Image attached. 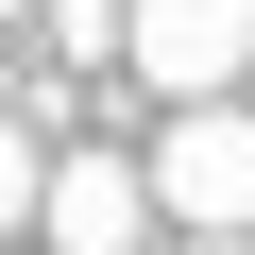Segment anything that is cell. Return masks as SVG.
Listing matches in <instances>:
<instances>
[{"mask_svg": "<svg viewBox=\"0 0 255 255\" xmlns=\"http://www.w3.org/2000/svg\"><path fill=\"white\" fill-rule=\"evenodd\" d=\"M136 170H153V221L255 238V102H170V136H153Z\"/></svg>", "mask_w": 255, "mask_h": 255, "instance_id": "1", "label": "cell"}, {"mask_svg": "<svg viewBox=\"0 0 255 255\" xmlns=\"http://www.w3.org/2000/svg\"><path fill=\"white\" fill-rule=\"evenodd\" d=\"M119 68L153 102H238L255 85V0H119Z\"/></svg>", "mask_w": 255, "mask_h": 255, "instance_id": "2", "label": "cell"}, {"mask_svg": "<svg viewBox=\"0 0 255 255\" xmlns=\"http://www.w3.org/2000/svg\"><path fill=\"white\" fill-rule=\"evenodd\" d=\"M34 221H51V255H153V170L136 153H68L34 187Z\"/></svg>", "mask_w": 255, "mask_h": 255, "instance_id": "3", "label": "cell"}, {"mask_svg": "<svg viewBox=\"0 0 255 255\" xmlns=\"http://www.w3.org/2000/svg\"><path fill=\"white\" fill-rule=\"evenodd\" d=\"M34 187H51V153H34V119H0V238L34 221Z\"/></svg>", "mask_w": 255, "mask_h": 255, "instance_id": "5", "label": "cell"}, {"mask_svg": "<svg viewBox=\"0 0 255 255\" xmlns=\"http://www.w3.org/2000/svg\"><path fill=\"white\" fill-rule=\"evenodd\" d=\"M34 34H51V68H119V0H34Z\"/></svg>", "mask_w": 255, "mask_h": 255, "instance_id": "4", "label": "cell"}, {"mask_svg": "<svg viewBox=\"0 0 255 255\" xmlns=\"http://www.w3.org/2000/svg\"><path fill=\"white\" fill-rule=\"evenodd\" d=\"M170 255H255V238H170Z\"/></svg>", "mask_w": 255, "mask_h": 255, "instance_id": "6", "label": "cell"}, {"mask_svg": "<svg viewBox=\"0 0 255 255\" xmlns=\"http://www.w3.org/2000/svg\"><path fill=\"white\" fill-rule=\"evenodd\" d=\"M0 17H34V0H0Z\"/></svg>", "mask_w": 255, "mask_h": 255, "instance_id": "7", "label": "cell"}]
</instances>
